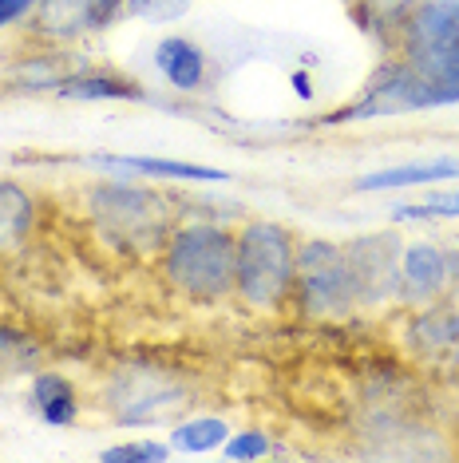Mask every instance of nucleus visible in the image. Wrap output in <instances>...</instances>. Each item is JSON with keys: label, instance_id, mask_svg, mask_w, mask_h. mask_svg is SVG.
Masks as SVG:
<instances>
[{"label": "nucleus", "instance_id": "obj_1", "mask_svg": "<svg viewBox=\"0 0 459 463\" xmlns=\"http://www.w3.org/2000/svg\"><path fill=\"white\" fill-rule=\"evenodd\" d=\"M297 241L277 222H246L234 234V298L246 309H281L294 298Z\"/></svg>", "mask_w": 459, "mask_h": 463}, {"label": "nucleus", "instance_id": "obj_2", "mask_svg": "<svg viewBox=\"0 0 459 463\" xmlns=\"http://www.w3.org/2000/svg\"><path fill=\"white\" fill-rule=\"evenodd\" d=\"M392 44L396 60L436 91V103H459V20L444 0H420Z\"/></svg>", "mask_w": 459, "mask_h": 463}, {"label": "nucleus", "instance_id": "obj_3", "mask_svg": "<svg viewBox=\"0 0 459 463\" xmlns=\"http://www.w3.org/2000/svg\"><path fill=\"white\" fill-rule=\"evenodd\" d=\"M163 269L191 301H222L234 293V234L222 226H179L166 238Z\"/></svg>", "mask_w": 459, "mask_h": 463}, {"label": "nucleus", "instance_id": "obj_4", "mask_svg": "<svg viewBox=\"0 0 459 463\" xmlns=\"http://www.w3.org/2000/svg\"><path fill=\"white\" fill-rule=\"evenodd\" d=\"M88 203L103 234L127 250L166 246L174 234V206L147 186H96Z\"/></svg>", "mask_w": 459, "mask_h": 463}, {"label": "nucleus", "instance_id": "obj_5", "mask_svg": "<svg viewBox=\"0 0 459 463\" xmlns=\"http://www.w3.org/2000/svg\"><path fill=\"white\" fill-rule=\"evenodd\" d=\"M294 298L309 317H349L361 305L349 254L337 241H305L294 261Z\"/></svg>", "mask_w": 459, "mask_h": 463}, {"label": "nucleus", "instance_id": "obj_6", "mask_svg": "<svg viewBox=\"0 0 459 463\" xmlns=\"http://www.w3.org/2000/svg\"><path fill=\"white\" fill-rule=\"evenodd\" d=\"M108 400L123 424H159V420L183 412L191 396L174 376L155 373V368H131L111 381Z\"/></svg>", "mask_w": 459, "mask_h": 463}, {"label": "nucleus", "instance_id": "obj_7", "mask_svg": "<svg viewBox=\"0 0 459 463\" xmlns=\"http://www.w3.org/2000/svg\"><path fill=\"white\" fill-rule=\"evenodd\" d=\"M357 278L361 305H377L400 289V241L392 234H364L344 246Z\"/></svg>", "mask_w": 459, "mask_h": 463}, {"label": "nucleus", "instance_id": "obj_8", "mask_svg": "<svg viewBox=\"0 0 459 463\" xmlns=\"http://www.w3.org/2000/svg\"><path fill=\"white\" fill-rule=\"evenodd\" d=\"M447 273H452V261L440 246L432 241H412L408 250H400V298L420 305V301H432L436 293L447 286Z\"/></svg>", "mask_w": 459, "mask_h": 463}, {"label": "nucleus", "instance_id": "obj_9", "mask_svg": "<svg viewBox=\"0 0 459 463\" xmlns=\"http://www.w3.org/2000/svg\"><path fill=\"white\" fill-rule=\"evenodd\" d=\"M28 28L40 40H71L88 28H99V0H36Z\"/></svg>", "mask_w": 459, "mask_h": 463}, {"label": "nucleus", "instance_id": "obj_10", "mask_svg": "<svg viewBox=\"0 0 459 463\" xmlns=\"http://www.w3.org/2000/svg\"><path fill=\"white\" fill-rule=\"evenodd\" d=\"M36 226V203L20 183L0 178V261L16 258Z\"/></svg>", "mask_w": 459, "mask_h": 463}, {"label": "nucleus", "instance_id": "obj_11", "mask_svg": "<svg viewBox=\"0 0 459 463\" xmlns=\"http://www.w3.org/2000/svg\"><path fill=\"white\" fill-rule=\"evenodd\" d=\"M155 64L166 76V83L179 91H198L206 83V52L183 36H166L155 48Z\"/></svg>", "mask_w": 459, "mask_h": 463}, {"label": "nucleus", "instance_id": "obj_12", "mask_svg": "<svg viewBox=\"0 0 459 463\" xmlns=\"http://www.w3.org/2000/svg\"><path fill=\"white\" fill-rule=\"evenodd\" d=\"M440 178H459V159H424V163L384 166L377 175L357 178V191H400V186L440 183Z\"/></svg>", "mask_w": 459, "mask_h": 463}, {"label": "nucleus", "instance_id": "obj_13", "mask_svg": "<svg viewBox=\"0 0 459 463\" xmlns=\"http://www.w3.org/2000/svg\"><path fill=\"white\" fill-rule=\"evenodd\" d=\"M103 166H119L135 175H155V178H186V183H226V171L218 166H198V163H174V159H139V155H119V159H96Z\"/></svg>", "mask_w": 459, "mask_h": 463}, {"label": "nucleus", "instance_id": "obj_14", "mask_svg": "<svg viewBox=\"0 0 459 463\" xmlns=\"http://www.w3.org/2000/svg\"><path fill=\"white\" fill-rule=\"evenodd\" d=\"M33 408L48 424H71L80 416L76 388H71L60 373H36L33 381Z\"/></svg>", "mask_w": 459, "mask_h": 463}, {"label": "nucleus", "instance_id": "obj_15", "mask_svg": "<svg viewBox=\"0 0 459 463\" xmlns=\"http://www.w3.org/2000/svg\"><path fill=\"white\" fill-rule=\"evenodd\" d=\"M60 91L68 99H143V91L119 76H71Z\"/></svg>", "mask_w": 459, "mask_h": 463}, {"label": "nucleus", "instance_id": "obj_16", "mask_svg": "<svg viewBox=\"0 0 459 463\" xmlns=\"http://www.w3.org/2000/svg\"><path fill=\"white\" fill-rule=\"evenodd\" d=\"M416 8H420V0H364L361 13H364V20H369L372 33L396 40V33H400L404 20H408Z\"/></svg>", "mask_w": 459, "mask_h": 463}, {"label": "nucleus", "instance_id": "obj_17", "mask_svg": "<svg viewBox=\"0 0 459 463\" xmlns=\"http://www.w3.org/2000/svg\"><path fill=\"white\" fill-rule=\"evenodd\" d=\"M226 436H230V428L222 424V420H214V416L191 420V424H179L171 431L174 448H183V451H211V448L222 444Z\"/></svg>", "mask_w": 459, "mask_h": 463}, {"label": "nucleus", "instance_id": "obj_18", "mask_svg": "<svg viewBox=\"0 0 459 463\" xmlns=\"http://www.w3.org/2000/svg\"><path fill=\"white\" fill-rule=\"evenodd\" d=\"M183 0H99V28L115 24L123 16H163L174 13Z\"/></svg>", "mask_w": 459, "mask_h": 463}, {"label": "nucleus", "instance_id": "obj_19", "mask_svg": "<svg viewBox=\"0 0 459 463\" xmlns=\"http://www.w3.org/2000/svg\"><path fill=\"white\" fill-rule=\"evenodd\" d=\"M36 361H40L36 345H28L24 336L0 333V368H5V373H20V368H33Z\"/></svg>", "mask_w": 459, "mask_h": 463}, {"label": "nucleus", "instance_id": "obj_20", "mask_svg": "<svg viewBox=\"0 0 459 463\" xmlns=\"http://www.w3.org/2000/svg\"><path fill=\"white\" fill-rule=\"evenodd\" d=\"M396 218H459V194H432L427 203L396 206Z\"/></svg>", "mask_w": 459, "mask_h": 463}, {"label": "nucleus", "instance_id": "obj_21", "mask_svg": "<svg viewBox=\"0 0 459 463\" xmlns=\"http://www.w3.org/2000/svg\"><path fill=\"white\" fill-rule=\"evenodd\" d=\"M103 459H108V463H123V459H135V463H139V459L159 463V459H171V448L143 439V444H119V448H108V451H103Z\"/></svg>", "mask_w": 459, "mask_h": 463}, {"label": "nucleus", "instance_id": "obj_22", "mask_svg": "<svg viewBox=\"0 0 459 463\" xmlns=\"http://www.w3.org/2000/svg\"><path fill=\"white\" fill-rule=\"evenodd\" d=\"M266 451H269L266 431H242V436H230L226 459H262Z\"/></svg>", "mask_w": 459, "mask_h": 463}, {"label": "nucleus", "instance_id": "obj_23", "mask_svg": "<svg viewBox=\"0 0 459 463\" xmlns=\"http://www.w3.org/2000/svg\"><path fill=\"white\" fill-rule=\"evenodd\" d=\"M33 5L36 0H0V28L13 24V20H20V16H28L33 13Z\"/></svg>", "mask_w": 459, "mask_h": 463}]
</instances>
